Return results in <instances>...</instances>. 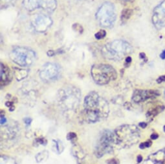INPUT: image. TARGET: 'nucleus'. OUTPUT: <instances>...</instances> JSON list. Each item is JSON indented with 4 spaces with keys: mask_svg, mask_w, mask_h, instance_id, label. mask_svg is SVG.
<instances>
[{
    "mask_svg": "<svg viewBox=\"0 0 165 164\" xmlns=\"http://www.w3.org/2000/svg\"><path fill=\"white\" fill-rule=\"evenodd\" d=\"M158 137H159V135H157L156 133H153V134H152V135H151L150 138L152 139H157Z\"/></svg>",
    "mask_w": 165,
    "mask_h": 164,
    "instance_id": "27",
    "label": "nucleus"
},
{
    "mask_svg": "<svg viewBox=\"0 0 165 164\" xmlns=\"http://www.w3.org/2000/svg\"><path fill=\"white\" fill-rule=\"evenodd\" d=\"M132 13H133V11L131 9H124L122 11L121 17H122V20H128L132 16Z\"/></svg>",
    "mask_w": 165,
    "mask_h": 164,
    "instance_id": "19",
    "label": "nucleus"
},
{
    "mask_svg": "<svg viewBox=\"0 0 165 164\" xmlns=\"http://www.w3.org/2000/svg\"><path fill=\"white\" fill-rule=\"evenodd\" d=\"M76 138V135L75 132H69L67 136V138L68 140H71V139H75Z\"/></svg>",
    "mask_w": 165,
    "mask_h": 164,
    "instance_id": "24",
    "label": "nucleus"
},
{
    "mask_svg": "<svg viewBox=\"0 0 165 164\" xmlns=\"http://www.w3.org/2000/svg\"><path fill=\"white\" fill-rule=\"evenodd\" d=\"M18 71H15V74H16V78L18 79V80H21L23 78H25L26 76L27 75V72L25 70H19Z\"/></svg>",
    "mask_w": 165,
    "mask_h": 164,
    "instance_id": "18",
    "label": "nucleus"
},
{
    "mask_svg": "<svg viewBox=\"0 0 165 164\" xmlns=\"http://www.w3.org/2000/svg\"><path fill=\"white\" fill-rule=\"evenodd\" d=\"M115 143L123 147H130L139 141L140 132L135 125H124L115 131Z\"/></svg>",
    "mask_w": 165,
    "mask_h": 164,
    "instance_id": "3",
    "label": "nucleus"
},
{
    "mask_svg": "<svg viewBox=\"0 0 165 164\" xmlns=\"http://www.w3.org/2000/svg\"><path fill=\"white\" fill-rule=\"evenodd\" d=\"M106 163L108 164H118V162L116 159H110L106 162Z\"/></svg>",
    "mask_w": 165,
    "mask_h": 164,
    "instance_id": "26",
    "label": "nucleus"
},
{
    "mask_svg": "<svg viewBox=\"0 0 165 164\" xmlns=\"http://www.w3.org/2000/svg\"><path fill=\"white\" fill-rule=\"evenodd\" d=\"M164 96H165V91H164Z\"/></svg>",
    "mask_w": 165,
    "mask_h": 164,
    "instance_id": "37",
    "label": "nucleus"
},
{
    "mask_svg": "<svg viewBox=\"0 0 165 164\" xmlns=\"http://www.w3.org/2000/svg\"><path fill=\"white\" fill-rule=\"evenodd\" d=\"M152 21L158 29L165 27V0L154 9Z\"/></svg>",
    "mask_w": 165,
    "mask_h": 164,
    "instance_id": "12",
    "label": "nucleus"
},
{
    "mask_svg": "<svg viewBox=\"0 0 165 164\" xmlns=\"http://www.w3.org/2000/svg\"><path fill=\"white\" fill-rule=\"evenodd\" d=\"M5 122H6V118H4L3 116L1 115V124L3 125V123H5Z\"/></svg>",
    "mask_w": 165,
    "mask_h": 164,
    "instance_id": "30",
    "label": "nucleus"
},
{
    "mask_svg": "<svg viewBox=\"0 0 165 164\" xmlns=\"http://www.w3.org/2000/svg\"><path fill=\"white\" fill-rule=\"evenodd\" d=\"M91 76L93 80L99 85H106L116 80L117 72L110 65L96 64L91 68Z\"/></svg>",
    "mask_w": 165,
    "mask_h": 164,
    "instance_id": "4",
    "label": "nucleus"
},
{
    "mask_svg": "<svg viewBox=\"0 0 165 164\" xmlns=\"http://www.w3.org/2000/svg\"><path fill=\"white\" fill-rule=\"evenodd\" d=\"M143 164H165V150H161L152 154Z\"/></svg>",
    "mask_w": 165,
    "mask_h": 164,
    "instance_id": "14",
    "label": "nucleus"
},
{
    "mask_svg": "<svg viewBox=\"0 0 165 164\" xmlns=\"http://www.w3.org/2000/svg\"><path fill=\"white\" fill-rule=\"evenodd\" d=\"M116 17L115 8L113 4L110 2H105L102 4L96 14L98 23L105 28H110L113 26Z\"/></svg>",
    "mask_w": 165,
    "mask_h": 164,
    "instance_id": "5",
    "label": "nucleus"
},
{
    "mask_svg": "<svg viewBox=\"0 0 165 164\" xmlns=\"http://www.w3.org/2000/svg\"><path fill=\"white\" fill-rule=\"evenodd\" d=\"M131 62H132V58H131V57L128 56L127 58H126V63H130Z\"/></svg>",
    "mask_w": 165,
    "mask_h": 164,
    "instance_id": "33",
    "label": "nucleus"
},
{
    "mask_svg": "<svg viewBox=\"0 0 165 164\" xmlns=\"http://www.w3.org/2000/svg\"><path fill=\"white\" fill-rule=\"evenodd\" d=\"M31 23L35 31L38 32H44L51 27L53 24V20L51 17L47 15L36 14L32 18Z\"/></svg>",
    "mask_w": 165,
    "mask_h": 164,
    "instance_id": "11",
    "label": "nucleus"
},
{
    "mask_svg": "<svg viewBox=\"0 0 165 164\" xmlns=\"http://www.w3.org/2000/svg\"><path fill=\"white\" fill-rule=\"evenodd\" d=\"M142 160H143V157L140 155H139L138 156H137V162H138V163H140V162H142Z\"/></svg>",
    "mask_w": 165,
    "mask_h": 164,
    "instance_id": "32",
    "label": "nucleus"
},
{
    "mask_svg": "<svg viewBox=\"0 0 165 164\" xmlns=\"http://www.w3.org/2000/svg\"><path fill=\"white\" fill-rule=\"evenodd\" d=\"M139 127H141V128H143V129H144V128H146V126H147V123H139Z\"/></svg>",
    "mask_w": 165,
    "mask_h": 164,
    "instance_id": "29",
    "label": "nucleus"
},
{
    "mask_svg": "<svg viewBox=\"0 0 165 164\" xmlns=\"http://www.w3.org/2000/svg\"><path fill=\"white\" fill-rule=\"evenodd\" d=\"M106 31H103V30H101V31L98 32L97 33L95 34V38H96V39H98V40H100V39H102V38H104L105 36H106Z\"/></svg>",
    "mask_w": 165,
    "mask_h": 164,
    "instance_id": "20",
    "label": "nucleus"
},
{
    "mask_svg": "<svg viewBox=\"0 0 165 164\" xmlns=\"http://www.w3.org/2000/svg\"><path fill=\"white\" fill-rule=\"evenodd\" d=\"M107 101L96 92H91L84 99V114L87 121L95 123L108 116Z\"/></svg>",
    "mask_w": 165,
    "mask_h": 164,
    "instance_id": "1",
    "label": "nucleus"
},
{
    "mask_svg": "<svg viewBox=\"0 0 165 164\" xmlns=\"http://www.w3.org/2000/svg\"><path fill=\"white\" fill-rule=\"evenodd\" d=\"M45 153H47V151L42 152V153H39V154H38L37 156H39V158H36L38 162H39L42 160H44V158H45Z\"/></svg>",
    "mask_w": 165,
    "mask_h": 164,
    "instance_id": "22",
    "label": "nucleus"
},
{
    "mask_svg": "<svg viewBox=\"0 0 165 164\" xmlns=\"http://www.w3.org/2000/svg\"><path fill=\"white\" fill-rule=\"evenodd\" d=\"M152 142H151V141L148 140L146 142H144V143H142L140 145L139 147H140V149H144L146 148V147H150V146L152 145Z\"/></svg>",
    "mask_w": 165,
    "mask_h": 164,
    "instance_id": "21",
    "label": "nucleus"
},
{
    "mask_svg": "<svg viewBox=\"0 0 165 164\" xmlns=\"http://www.w3.org/2000/svg\"><path fill=\"white\" fill-rule=\"evenodd\" d=\"M132 47L127 41L118 40L105 45L102 49V54L109 60L119 61L132 53Z\"/></svg>",
    "mask_w": 165,
    "mask_h": 164,
    "instance_id": "2",
    "label": "nucleus"
},
{
    "mask_svg": "<svg viewBox=\"0 0 165 164\" xmlns=\"http://www.w3.org/2000/svg\"><path fill=\"white\" fill-rule=\"evenodd\" d=\"M1 164H14V162L12 160H9V158H4L3 160L1 158Z\"/></svg>",
    "mask_w": 165,
    "mask_h": 164,
    "instance_id": "23",
    "label": "nucleus"
},
{
    "mask_svg": "<svg viewBox=\"0 0 165 164\" xmlns=\"http://www.w3.org/2000/svg\"><path fill=\"white\" fill-rule=\"evenodd\" d=\"M164 131L165 132V126L164 127Z\"/></svg>",
    "mask_w": 165,
    "mask_h": 164,
    "instance_id": "36",
    "label": "nucleus"
},
{
    "mask_svg": "<svg viewBox=\"0 0 165 164\" xmlns=\"http://www.w3.org/2000/svg\"><path fill=\"white\" fill-rule=\"evenodd\" d=\"M12 80V74L9 67L5 64L1 63V86H5L10 83Z\"/></svg>",
    "mask_w": 165,
    "mask_h": 164,
    "instance_id": "15",
    "label": "nucleus"
},
{
    "mask_svg": "<svg viewBox=\"0 0 165 164\" xmlns=\"http://www.w3.org/2000/svg\"><path fill=\"white\" fill-rule=\"evenodd\" d=\"M164 82H165V75L161 76L159 77L158 79L157 80V82L158 83H163Z\"/></svg>",
    "mask_w": 165,
    "mask_h": 164,
    "instance_id": "25",
    "label": "nucleus"
},
{
    "mask_svg": "<svg viewBox=\"0 0 165 164\" xmlns=\"http://www.w3.org/2000/svg\"><path fill=\"white\" fill-rule=\"evenodd\" d=\"M165 109V107L163 105H158V106L153 107L150 109L147 112V117L153 118L163 111V110Z\"/></svg>",
    "mask_w": 165,
    "mask_h": 164,
    "instance_id": "17",
    "label": "nucleus"
},
{
    "mask_svg": "<svg viewBox=\"0 0 165 164\" xmlns=\"http://www.w3.org/2000/svg\"><path fill=\"white\" fill-rule=\"evenodd\" d=\"M160 58L163 59H165V50L161 52V54H160Z\"/></svg>",
    "mask_w": 165,
    "mask_h": 164,
    "instance_id": "31",
    "label": "nucleus"
},
{
    "mask_svg": "<svg viewBox=\"0 0 165 164\" xmlns=\"http://www.w3.org/2000/svg\"><path fill=\"white\" fill-rule=\"evenodd\" d=\"M13 62L21 67H29L36 59V54L32 50L24 47H16L10 53Z\"/></svg>",
    "mask_w": 165,
    "mask_h": 164,
    "instance_id": "7",
    "label": "nucleus"
},
{
    "mask_svg": "<svg viewBox=\"0 0 165 164\" xmlns=\"http://www.w3.org/2000/svg\"><path fill=\"white\" fill-rule=\"evenodd\" d=\"M80 91L75 87H68L58 92V101L65 109H72L78 105L80 100Z\"/></svg>",
    "mask_w": 165,
    "mask_h": 164,
    "instance_id": "6",
    "label": "nucleus"
},
{
    "mask_svg": "<svg viewBox=\"0 0 165 164\" xmlns=\"http://www.w3.org/2000/svg\"><path fill=\"white\" fill-rule=\"evenodd\" d=\"M53 150H54V153L58 154H61L64 149L63 143L59 139H53Z\"/></svg>",
    "mask_w": 165,
    "mask_h": 164,
    "instance_id": "16",
    "label": "nucleus"
},
{
    "mask_svg": "<svg viewBox=\"0 0 165 164\" xmlns=\"http://www.w3.org/2000/svg\"><path fill=\"white\" fill-rule=\"evenodd\" d=\"M140 58H143V59H144V58L146 57V55H145V54H144V53H140Z\"/></svg>",
    "mask_w": 165,
    "mask_h": 164,
    "instance_id": "34",
    "label": "nucleus"
},
{
    "mask_svg": "<svg viewBox=\"0 0 165 164\" xmlns=\"http://www.w3.org/2000/svg\"><path fill=\"white\" fill-rule=\"evenodd\" d=\"M115 143V135L110 130H104L100 133L97 140L95 154L98 158H100L113 150V143Z\"/></svg>",
    "mask_w": 165,
    "mask_h": 164,
    "instance_id": "8",
    "label": "nucleus"
},
{
    "mask_svg": "<svg viewBox=\"0 0 165 164\" xmlns=\"http://www.w3.org/2000/svg\"><path fill=\"white\" fill-rule=\"evenodd\" d=\"M60 67L55 63H47L43 66L39 72V77L45 82H50L58 78Z\"/></svg>",
    "mask_w": 165,
    "mask_h": 164,
    "instance_id": "10",
    "label": "nucleus"
},
{
    "mask_svg": "<svg viewBox=\"0 0 165 164\" xmlns=\"http://www.w3.org/2000/svg\"><path fill=\"white\" fill-rule=\"evenodd\" d=\"M122 1H132L133 0H122Z\"/></svg>",
    "mask_w": 165,
    "mask_h": 164,
    "instance_id": "35",
    "label": "nucleus"
},
{
    "mask_svg": "<svg viewBox=\"0 0 165 164\" xmlns=\"http://www.w3.org/2000/svg\"><path fill=\"white\" fill-rule=\"evenodd\" d=\"M160 95V93L157 90H136L133 93L132 100L135 103H140L146 101L148 99Z\"/></svg>",
    "mask_w": 165,
    "mask_h": 164,
    "instance_id": "13",
    "label": "nucleus"
},
{
    "mask_svg": "<svg viewBox=\"0 0 165 164\" xmlns=\"http://www.w3.org/2000/svg\"><path fill=\"white\" fill-rule=\"evenodd\" d=\"M31 121H32V120L31 118H25V120H24V122H25V123L27 125H29L31 123Z\"/></svg>",
    "mask_w": 165,
    "mask_h": 164,
    "instance_id": "28",
    "label": "nucleus"
},
{
    "mask_svg": "<svg viewBox=\"0 0 165 164\" xmlns=\"http://www.w3.org/2000/svg\"><path fill=\"white\" fill-rule=\"evenodd\" d=\"M23 6L28 11L42 9L46 13H52L57 7L56 0H24Z\"/></svg>",
    "mask_w": 165,
    "mask_h": 164,
    "instance_id": "9",
    "label": "nucleus"
}]
</instances>
